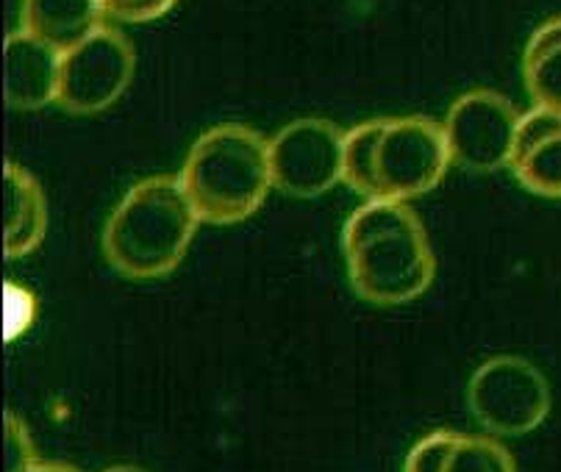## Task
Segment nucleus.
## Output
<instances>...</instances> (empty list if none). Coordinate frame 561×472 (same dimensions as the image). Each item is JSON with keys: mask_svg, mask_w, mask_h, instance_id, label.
<instances>
[{"mask_svg": "<svg viewBox=\"0 0 561 472\" xmlns=\"http://www.w3.org/2000/svg\"><path fill=\"white\" fill-rule=\"evenodd\" d=\"M3 423H7V472H34L39 461L25 425L12 412H7Z\"/></svg>", "mask_w": 561, "mask_h": 472, "instance_id": "17", "label": "nucleus"}, {"mask_svg": "<svg viewBox=\"0 0 561 472\" xmlns=\"http://www.w3.org/2000/svg\"><path fill=\"white\" fill-rule=\"evenodd\" d=\"M106 472H145V470H139V467H112V470Z\"/></svg>", "mask_w": 561, "mask_h": 472, "instance_id": "21", "label": "nucleus"}, {"mask_svg": "<svg viewBox=\"0 0 561 472\" xmlns=\"http://www.w3.org/2000/svg\"><path fill=\"white\" fill-rule=\"evenodd\" d=\"M381 131V120L362 123L345 134V168L342 181H347L351 189L365 195L367 200H376V142Z\"/></svg>", "mask_w": 561, "mask_h": 472, "instance_id": "14", "label": "nucleus"}, {"mask_svg": "<svg viewBox=\"0 0 561 472\" xmlns=\"http://www.w3.org/2000/svg\"><path fill=\"white\" fill-rule=\"evenodd\" d=\"M450 164L443 126L425 117L381 120L376 142V200L420 198L443 181Z\"/></svg>", "mask_w": 561, "mask_h": 472, "instance_id": "5", "label": "nucleus"}, {"mask_svg": "<svg viewBox=\"0 0 561 472\" xmlns=\"http://www.w3.org/2000/svg\"><path fill=\"white\" fill-rule=\"evenodd\" d=\"M445 472H517L512 453L490 437H456Z\"/></svg>", "mask_w": 561, "mask_h": 472, "instance_id": "15", "label": "nucleus"}, {"mask_svg": "<svg viewBox=\"0 0 561 472\" xmlns=\"http://www.w3.org/2000/svg\"><path fill=\"white\" fill-rule=\"evenodd\" d=\"M3 198H7V231H3V253L7 258H20L34 251L48 228V206L28 170L7 162L3 170Z\"/></svg>", "mask_w": 561, "mask_h": 472, "instance_id": "11", "label": "nucleus"}, {"mask_svg": "<svg viewBox=\"0 0 561 472\" xmlns=\"http://www.w3.org/2000/svg\"><path fill=\"white\" fill-rule=\"evenodd\" d=\"M103 14L126 23H148V20L162 18L175 7V0H101Z\"/></svg>", "mask_w": 561, "mask_h": 472, "instance_id": "18", "label": "nucleus"}, {"mask_svg": "<svg viewBox=\"0 0 561 472\" xmlns=\"http://www.w3.org/2000/svg\"><path fill=\"white\" fill-rule=\"evenodd\" d=\"M456 437L459 434H454V430H436V434H428L425 439H420L412 448V453L407 456L403 472H445Z\"/></svg>", "mask_w": 561, "mask_h": 472, "instance_id": "16", "label": "nucleus"}, {"mask_svg": "<svg viewBox=\"0 0 561 472\" xmlns=\"http://www.w3.org/2000/svg\"><path fill=\"white\" fill-rule=\"evenodd\" d=\"M23 309H34V298L28 292H23L20 287H7V325H9V339L18 336L20 331L28 329L31 320L25 314H20Z\"/></svg>", "mask_w": 561, "mask_h": 472, "instance_id": "19", "label": "nucleus"}, {"mask_svg": "<svg viewBox=\"0 0 561 472\" xmlns=\"http://www.w3.org/2000/svg\"><path fill=\"white\" fill-rule=\"evenodd\" d=\"M101 0H23V28L59 54L101 28Z\"/></svg>", "mask_w": 561, "mask_h": 472, "instance_id": "12", "label": "nucleus"}, {"mask_svg": "<svg viewBox=\"0 0 561 472\" xmlns=\"http://www.w3.org/2000/svg\"><path fill=\"white\" fill-rule=\"evenodd\" d=\"M131 76V43L119 31L101 25L84 43L61 54L56 103L70 114H98L126 92Z\"/></svg>", "mask_w": 561, "mask_h": 472, "instance_id": "8", "label": "nucleus"}, {"mask_svg": "<svg viewBox=\"0 0 561 472\" xmlns=\"http://www.w3.org/2000/svg\"><path fill=\"white\" fill-rule=\"evenodd\" d=\"M508 168L534 195L561 198V112L537 106L519 120Z\"/></svg>", "mask_w": 561, "mask_h": 472, "instance_id": "10", "label": "nucleus"}, {"mask_svg": "<svg viewBox=\"0 0 561 472\" xmlns=\"http://www.w3.org/2000/svg\"><path fill=\"white\" fill-rule=\"evenodd\" d=\"M342 251L353 289L367 303H409L434 281L428 237L417 215L400 200H367L353 211Z\"/></svg>", "mask_w": 561, "mask_h": 472, "instance_id": "1", "label": "nucleus"}, {"mask_svg": "<svg viewBox=\"0 0 561 472\" xmlns=\"http://www.w3.org/2000/svg\"><path fill=\"white\" fill-rule=\"evenodd\" d=\"M201 220L228 226L251 217L273 186L270 142L248 126H217L192 145L181 173Z\"/></svg>", "mask_w": 561, "mask_h": 472, "instance_id": "3", "label": "nucleus"}, {"mask_svg": "<svg viewBox=\"0 0 561 472\" xmlns=\"http://www.w3.org/2000/svg\"><path fill=\"white\" fill-rule=\"evenodd\" d=\"M61 54L31 31L7 36L3 92L12 108H43L59 97Z\"/></svg>", "mask_w": 561, "mask_h": 472, "instance_id": "9", "label": "nucleus"}, {"mask_svg": "<svg viewBox=\"0 0 561 472\" xmlns=\"http://www.w3.org/2000/svg\"><path fill=\"white\" fill-rule=\"evenodd\" d=\"M345 168V134L329 120L289 123L270 139L273 186L293 198H317L334 189Z\"/></svg>", "mask_w": 561, "mask_h": 472, "instance_id": "7", "label": "nucleus"}, {"mask_svg": "<svg viewBox=\"0 0 561 472\" xmlns=\"http://www.w3.org/2000/svg\"><path fill=\"white\" fill-rule=\"evenodd\" d=\"M467 406L492 437H526L548 419L550 383L531 361L495 356L472 372Z\"/></svg>", "mask_w": 561, "mask_h": 472, "instance_id": "4", "label": "nucleus"}, {"mask_svg": "<svg viewBox=\"0 0 561 472\" xmlns=\"http://www.w3.org/2000/svg\"><path fill=\"white\" fill-rule=\"evenodd\" d=\"M34 472H78L67 464H36Z\"/></svg>", "mask_w": 561, "mask_h": 472, "instance_id": "20", "label": "nucleus"}, {"mask_svg": "<svg viewBox=\"0 0 561 472\" xmlns=\"http://www.w3.org/2000/svg\"><path fill=\"white\" fill-rule=\"evenodd\" d=\"M519 112L503 95L476 90L450 106L443 131L450 162L467 173H495L512 164L519 131Z\"/></svg>", "mask_w": 561, "mask_h": 472, "instance_id": "6", "label": "nucleus"}, {"mask_svg": "<svg viewBox=\"0 0 561 472\" xmlns=\"http://www.w3.org/2000/svg\"><path fill=\"white\" fill-rule=\"evenodd\" d=\"M523 76L539 108L561 112V18L534 31L523 56Z\"/></svg>", "mask_w": 561, "mask_h": 472, "instance_id": "13", "label": "nucleus"}, {"mask_svg": "<svg viewBox=\"0 0 561 472\" xmlns=\"http://www.w3.org/2000/svg\"><path fill=\"white\" fill-rule=\"evenodd\" d=\"M197 211L181 181L156 175L134 186L103 231L108 264L128 278H159L179 267L197 228Z\"/></svg>", "mask_w": 561, "mask_h": 472, "instance_id": "2", "label": "nucleus"}]
</instances>
